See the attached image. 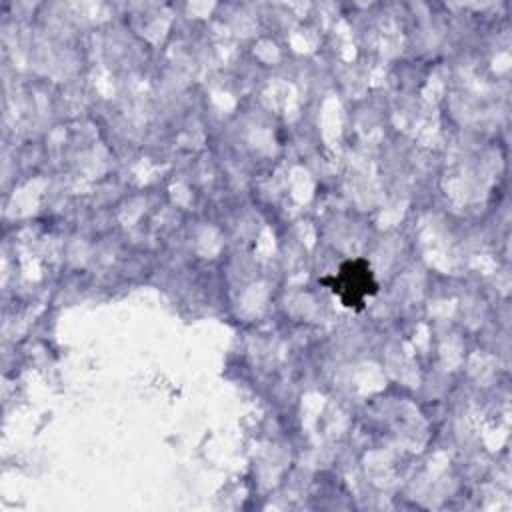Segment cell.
<instances>
[{"instance_id": "6da1fadb", "label": "cell", "mask_w": 512, "mask_h": 512, "mask_svg": "<svg viewBox=\"0 0 512 512\" xmlns=\"http://www.w3.org/2000/svg\"><path fill=\"white\" fill-rule=\"evenodd\" d=\"M326 286L344 308L360 312L366 300L378 294V280L366 258H350L338 266L336 272L326 274L318 280Z\"/></svg>"}]
</instances>
